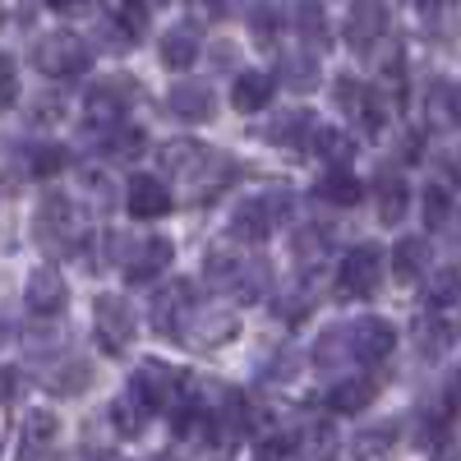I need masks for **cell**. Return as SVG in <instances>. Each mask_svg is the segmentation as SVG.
<instances>
[{"mask_svg":"<svg viewBox=\"0 0 461 461\" xmlns=\"http://www.w3.org/2000/svg\"><path fill=\"white\" fill-rule=\"evenodd\" d=\"M447 212H452L447 189L429 185V189H425V221H429V226H443V221H447Z\"/></svg>","mask_w":461,"mask_h":461,"instance_id":"obj_39","label":"cell"},{"mask_svg":"<svg viewBox=\"0 0 461 461\" xmlns=\"http://www.w3.org/2000/svg\"><path fill=\"white\" fill-rule=\"evenodd\" d=\"M249 23H254V42H258V47H273L277 32H282V10H277V0H263Z\"/></svg>","mask_w":461,"mask_h":461,"instance_id":"obj_31","label":"cell"},{"mask_svg":"<svg viewBox=\"0 0 461 461\" xmlns=\"http://www.w3.org/2000/svg\"><path fill=\"white\" fill-rule=\"evenodd\" d=\"M69 236V199L65 194H47L37 203V240H65Z\"/></svg>","mask_w":461,"mask_h":461,"instance_id":"obj_19","label":"cell"},{"mask_svg":"<svg viewBox=\"0 0 461 461\" xmlns=\"http://www.w3.org/2000/svg\"><path fill=\"white\" fill-rule=\"evenodd\" d=\"M374 402V378H341L328 388V406L341 411V415H351V411H365Z\"/></svg>","mask_w":461,"mask_h":461,"instance_id":"obj_23","label":"cell"},{"mask_svg":"<svg viewBox=\"0 0 461 461\" xmlns=\"http://www.w3.org/2000/svg\"><path fill=\"white\" fill-rule=\"evenodd\" d=\"M167 111L176 115V121L185 125H199V121H212V88L208 84H194V79H185L167 93Z\"/></svg>","mask_w":461,"mask_h":461,"instance_id":"obj_14","label":"cell"},{"mask_svg":"<svg viewBox=\"0 0 461 461\" xmlns=\"http://www.w3.org/2000/svg\"><path fill=\"white\" fill-rule=\"evenodd\" d=\"M425 267H429V245H425V240L406 236V240H397V245H393V273H397L402 282L425 277Z\"/></svg>","mask_w":461,"mask_h":461,"instance_id":"obj_24","label":"cell"},{"mask_svg":"<svg viewBox=\"0 0 461 461\" xmlns=\"http://www.w3.org/2000/svg\"><path fill=\"white\" fill-rule=\"evenodd\" d=\"M14 97H19V69L5 51H0V111L14 106Z\"/></svg>","mask_w":461,"mask_h":461,"instance_id":"obj_42","label":"cell"},{"mask_svg":"<svg viewBox=\"0 0 461 461\" xmlns=\"http://www.w3.org/2000/svg\"><path fill=\"white\" fill-rule=\"evenodd\" d=\"M415 341H420V351H425V356H438L447 346V328L438 319H420L415 323Z\"/></svg>","mask_w":461,"mask_h":461,"instance_id":"obj_37","label":"cell"},{"mask_svg":"<svg viewBox=\"0 0 461 461\" xmlns=\"http://www.w3.org/2000/svg\"><path fill=\"white\" fill-rule=\"evenodd\" d=\"M332 97L346 115H365V102H369V88L360 79H351V74H341V79L332 84Z\"/></svg>","mask_w":461,"mask_h":461,"instance_id":"obj_32","label":"cell"},{"mask_svg":"<svg viewBox=\"0 0 461 461\" xmlns=\"http://www.w3.org/2000/svg\"><path fill=\"white\" fill-rule=\"evenodd\" d=\"M291 456H295V443L286 434H273L254 447V461H291Z\"/></svg>","mask_w":461,"mask_h":461,"instance_id":"obj_40","label":"cell"},{"mask_svg":"<svg viewBox=\"0 0 461 461\" xmlns=\"http://www.w3.org/2000/svg\"><path fill=\"white\" fill-rule=\"evenodd\" d=\"M393 346H397V332H393V323L388 319H360L356 328H351V356L356 360H365V365H383L393 356Z\"/></svg>","mask_w":461,"mask_h":461,"instance_id":"obj_9","label":"cell"},{"mask_svg":"<svg viewBox=\"0 0 461 461\" xmlns=\"http://www.w3.org/2000/svg\"><path fill=\"white\" fill-rule=\"evenodd\" d=\"M456 295H461V273H456V267H447V273H438L434 286H429V304H452Z\"/></svg>","mask_w":461,"mask_h":461,"instance_id":"obj_38","label":"cell"},{"mask_svg":"<svg viewBox=\"0 0 461 461\" xmlns=\"http://www.w3.org/2000/svg\"><path fill=\"white\" fill-rule=\"evenodd\" d=\"M93 314H97V341H102V351L121 356L125 346L134 341V314H130V304L121 295H97Z\"/></svg>","mask_w":461,"mask_h":461,"instance_id":"obj_6","label":"cell"},{"mask_svg":"<svg viewBox=\"0 0 461 461\" xmlns=\"http://www.w3.org/2000/svg\"><path fill=\"white\" fill-rule=\"evenodd\" d=\"M203 277L212 282V286H221L226 295H236V300H258L263 295V286H267V267L258 263V258H245L240 249H217V254H208V263H203Z\"/></svg>","mask_w":461,"mask_h":461,"instance_id":"obj_1","label":"cell"},{"mask_svg":"<svg viewBox=\"0 0 461 461\" xmlns=\"http://www.w3.org/2000/svg\"><path fill=\"white\" fill-rule=\"evenodd\" d=\"M189 323H203L199 332H189V341H203V346H217V341H226L230 332H236V323H230L226 310H203V314H194Z\"/></svg>","mask_w":461,"mask_h":461,"instance_id":"obj_29","label":"cell"},{"mask_svg":"<svg viewBox=\"0 0 461 461\" xmlns=\"http://www.w3.org/2000/svg\"><path fill=\"white\" fill-rule=\"evenodd\" d=\"M415 5H420V10H434V5H443V0H415Z\"/></svg>","mask_w":461,"mask_h":461,"instance_id":"obj_48","label":"cell"},{"mask_svg":"<svg viewBox=\"0 0 461 461\" xmlns=\"http://www.w3.org/2000/svg\"><path fill=\"white\" fill-rule=\"evenodd\" d=\"M383 282V254L378 245H356L337 267V295L341 300H369Z\"/></svg>","mask_w":461,"mask_h":461,"instance_id":"obj_4","label":"cell"},{"mask_svg":"<svg viewBox=\"0 0 461 461\" xmlns=\"http://www.w3.org/2000/svg\"><path fill=\"white\" fill-rule=\"evenodd\" d=\"M194 56H199V32L189 28V23H180V28H171L162 37V65L167 69H189V65H194Z\"/></svg>","mask_w":461,"mask_h":461,"instance_id":"obj_21","label":"cell"},{"mask_svg":"<svg viewBox=\"0 0 461 461\" xmlns=\"http://www.w3.org/2000/svg\"><path fill=\"white\" fill-rule=\"evenodd\" d=\"M378 37H388V5H383V0H351L346 42H351L356 51H374Z\"/></svg>","mask_w":461,"mask_h":461,"instance_id":"obj_7","label":"cell"},{"mask_svg":"<svg viewBox=\"0 0 461 461\" xmlns=\"http://www.w3.org/2000/svg\"><path fill=\"white\" fill-rule=\"evenodd\" d=\"M447 167H452V171H456V176H452V180H461V152H452V158H447Z\"/></svg>","mask_w":461,"mask_h":461,"instance_id":"obj_47","label":"cell"},{"mask_svg":"<svg viewBox=\"0 0 461 461\" xmlns=\"http://www.w3.org/2000/svg\"><path fill=\"white\" fill-rule=\"evenodd\" d=\"M267 102H273V74L249 69L236 79V88H230V106L236 111H263Z\"/></svg>","mask_w":461,"mask_h":461,"instance_id":"obj_18","label":"cell"},{"mask_svg":"<svg viewBox=\"0 0 461 461\" xmlns=\"http://www.w3.org/2000/svg\"><path fill=\"white\" fill-rule=\"evenodd\" d=\"M295 447H300V456H304V461H332V456H337V447H341V438H337V429H332V425L314 420V425L300 434V443H295Z\"/></svg>","mask_w":461,"mask_h":461,"instance_id":"obj_27","label":"cell"},{"mask_svg":"<svg viewBox=\"0 0 461 461\" xmlns=\"http://www.w3.org/2000/svg\"><path fill=\"white\" fill-rule=\"evenodd\" d=\"M23 300H28V310H32V314L51 319V314H60V310H65L69 291H65L60 273H51V267H37V273L28 277V286H23Z\"/></svg>","mask_w":461,"mask_h":461,"instance_id":"obj_15","label":"cell"},{"mask_svg":"<svg viewBox=\"0 0 461 461\" xmlns=\"http://www.w3.org/2000/svg\"><path fill=\"white\" fill-rule=\"evenodd\" d=\"M291 208V194L277 189V194H258V199H240V208L230 212V236L245 240V245H258L267 230H273Z\"/></svg>","mask_w":461,"mask_h":461,"instance_id":"obj_3","label":"cell"},{"mask_svg":"<svg viewBox=\"0 0 461 461\" xmlns=\"http://www.w3.org/2000/svg\"><path fill=\"white\" fill-rule=\"evenodd\" d=\"M56 434H60V420L51 415V411H32L28 420H23V443H19V461H37L51 443H56Z\"/></svg>","mask_w":461,"mask_h":461,"instance_id":"obj_16","label":"cell"},{"mask_svg":"<svg viewBox=\"0 0 461 461\" xmlns=\"http://www.w3.org/2000/svg\"><path fill=\"white\" fill-rule=\"evenodd\" d=\"M130 388H134L152 411H162V406L176 397V388H180V374H176L171 365H162V360H143V365L134 369V378H130Z\"/></svg>","mask_w":461,"mask_h":461,"instance_id":"obj_12","label":"cell"},{"mask_svg":"<svg viewBox=\"0 0 461 461\" xmlns=\"http://www.w3.org/2000/svg\"><path fill=\"white\" fill-rule=\"evenodd\" d=\"M148 415H152V406H148V402H143L134 388H125L121 397L111 402V425L121 429V434H130V438H134V434H143Z\"/></svg>","mask_w":461,"mask_h":461,"instance_id":"obj_20","label":"cell"},{"mask_svg":"<svg viewBox=\"0 0 461 461\" xmlns=\"http://www.w3.org/2000/svg\"><path fill=\"white\" fill-rule=\"evenodd\" d=\"M189 319H194V282H167L152 295V328L162 337H180Z\"/></svg>","mask_w":461,"mask_h":461,"instance_id":"obj_5","label":"cell"},{"mask_svg":"<svg viewBox=\"0 0 461 461\" xmlns=\"http://www.w3.org/2000/svg\"><path fill=\"white\" fill-rule=\"evenodd\" d=\"M291 14H295V32L304 47H328V10L319 0H291Z\"/></svg>","mask_w":461,"mask_h":461,"instance_id":"obj_17","label":"cell"},{"mask_svg":"<svg viewBox=\"0 0 461 461\" xmlns=\"http://www.w3.org/2000/svg\"><path fill=\"white\" fill-rule=\"evenodd\" d=\"M167 263H171V240H162V236H152V240H139V245H130V254H125V277L130 282H152V277H162L167 273Z\"/></svg>","mask_w":461,"mask_h":461,"instance_id":"obj_13","label":"cell"},{"mask_svg":"<svg viewBox=\"0 0 461 461\" xmlns=\"http://www.w3.org/2000/svg\"><path fill=\"white\" fill-rule=\"evenodd\" d=\"M314 130H319V125H314L304 111H282L277 121L263 130V139H267V143H300V139H304V148H310Z\"/></svg>","mask_w":461,"mask_h":461,"instance_id":"obj_25","label":"cell"},{"mask_svg":"<svg viewBox=\"0 0 461 461\" xmlns=\"http://www.w3.org/2000/svg\"><path fill=\"white\" fill-rule=\"evenodd\" d=\"M42 5H51V10H74L79 0H42Z\"/></svg>","mask_w":461,"mask_h":461,"instance_id":"obj_46","label":"cell"},{"mask_svg":"<svg viewBox=\"0 0 461 461\" xmlns=\"http://www.w3.org/2000/svg\"><path fill=\"white\" fill-rule=\"evenodd\" d=\"M282 84H291L295 93H310L319 84V65L310 56H286L282 60Z\"/></svg>","mask_w":461,"mask_h":461,"instance_id":"obj_30","label":"cell"},{"mask_svg":"<svg viewBox=\"0 0 461 461\" xmlns=\"http://www.w3.org/2000/svg\"><path fill=\"white\" fill-rule=\"evenodd\" d=\"M447 411H456V415H461V374L447 383Z\"/></svg>","mask_w":461,"mask_h":461,"instance_id":"obj_44","label":"cell"},{"mask_svg":"<svg viewBox=\"0 0 461 461\" xmlns=\"http://www.w3.org/2000/svg\"><path fill=\"white\" fill-rule=\"evenodd\" d=\"M32 65L47 74V79H74V74L88 69V47L74 32H47L32 42Z\"/></svg>","mask_w":461,"mask_h":461,"instance_id":"obj_2","label":"cell"},{"mask_svg":"<svg viewBox=\"0 0 461 461\" xmlns=\"http://www.w3.org/2000/svg\"><path fill=\"white\" fill-rule=\"evenodd\" d=\"M393 443H397V425H374V429L356 434V443H351V447H356V456H365V461H369V456H383Z\"/></svg>","mask_w":461,"mask_h":461,"instance_id":"obj_33","label":"cell"},{"mask_svg":"<svg viewBox=\"0 0 461 461\" xmlns=\"http://www.w3.org/2000/svg\"><path fill=\"white\" fill-rule=\"evenodd\" d=\"M438 97H443V115L452 125H461V84H443Z\"/></svg>","mask_w":461,"mask_h":461,"instance_id":"obj_43","label":"cell"},{"mask_svg":"<svg viewBox=\"0 0 461 461\" xmlns=\"http://www.w3.org/2000/svg\"><path fill=\"white\" fill-rule=\"evenodd\" d=\"M158 5H171V0H125V28H130V37L143 32V19L158 10Z\"/></svg>","mask_w":461,"mask_h":461,"instance_id":"obj_41","label":"cell"},{"mask_svg":"<svg viewBox=\"0 0 461 461\" xmlns=\"http://www.w3.org/2000/svg\"><path fill=\"white\" fill-rule=\"evenodd\" d=\"M65 162H69V152L60 143H37L32 148V176H56Z\"/></svg>","mask_w":461,"mask_h":461,"instance_id":"obj_36","label":"cell"},{"mask_svg":"<svg viewBox=\"0 0 461 461\" xmlns=\"http://www.w3.org/2000/svg\"><path fill=\"white\" fill-rule=\"evenodd\" d=\"M125 111H130V88L115 84V79L93 84L88 97H84V115H88V125H97V130H115L125 121Z\"/></svg>","mask_w":461,"mask_h":461,"instance_id":"obj_8","label":"cell"},{"mask_svg":"<svg viewBox=\"0 0 461 461\" xmlns=\"http://www.w3.org/2000/svg\"><path fill=\"white\" fill-rule=\"evenodd\" d=\"M10 337V323H5V314H0V341H5Z\"/></svg>","mask_w":461,"mask_h":461,"instance_id":"obj_49","label":"cell"},{"mask_svg":"<svg viewBox=\"0 0 461 461\" xmlns=\"http://www.w3.org/2000/svg\"><path fill=\"white\" fill-rule=\"evenodd\" d=\"M328 249V226H300L295 230V258L310 263V258H323Z\"/></svg>","mask_w":461,"mask_h":461,"instance_id":"obj_35","label":"cell"},{"mask_svg":"<svg viewBox=\"0 0 461 461\" xmlns=\"http://www.w3.org/2000/svg\"><path fill=\"white\" fill-rule=\"evenodd\" d=\"M374 194H378V217H383V221H402V217H406L411 194H406V180H402L397 171H383L378 185H374Z\"/></svg>","mask_w":461,"mask_h":461,"instance_id":"obj_22","label":"cell"},{"mask_svg":"<svg viewBox=\"0 0 461 461\" xmlns=\"http://www.w3.org/2000/svg\"><path fill=\"white\" fill-rule=\"evenodd\" d=\"M10 397H14V374H10V369H0V406H5Z\"/></svg>","mask_w":461,"mask_h":461,"instance_id":"obj_45","label":"cell"},{"mask_svg":"<svg viewBox=\"0 0 461 461\" xmlns=\"http://www.w3.org/2000/svg\"><path fill=\"white\" fill-rule=\"evenodd\" d=\"M360 194H365V189H360V180H356L351 171H346V167H332V171L319 180V199H323V203L351 208V203H360Z\"/></svg>","mask_w":461,"mask_h":461,"instance_id":"obj_26","label":"cell"},{"mask_svg":"<svg viewBox=\"0 0 461 461\" xmlns=\"http://www.w3.org/2000/svg\"><path fill=\"white\" fill-rule=\"evenodd\" d=\"M310 152H319V158H328V162H346V158L356 152V143H351V134L319 125V130H314V139H310Z\"/></svg>","mask_w":461,"mask_h":461,"instance_id":"obj_28","label":"cell"},{"mask_svg":"<svg viewBox=\"0 0 461 461\" xmlns=\"http://www.w3.org/2000/svg\"><path fill=\"white\" fill-rule=\"evenodd\" d=\"M102 148L111 152V158H139V152H143V130H121V125H115L106 139H102Z\"/></svg>","mask_w":461,"mask_h":461,"instance_id":"obj_34","label":"cell"},{"mask_svg":"<svg viewBox=\"0 0 461 461\" xmlns=\"http://www.w3.org/2000/svg\"><path fill=\"white\" fill-rule=\"evenodd\" d=\"M162 167L171 176H180V180H199L208 167H221V158L212 148H203L199 139H176V143L162 148Z\"/></svg>","mask_w":461,"mask_h":461,"instance_id":"obj_10","label":"cell"},{"mask_svg":"<svg viewBox=\"0 0 461 461\" xmlns=\"http://www.w3.org/2000/svg\"><path fill=\"white\" fill-rule=\"evenodd\" d=\"M125 208H130V217H139V221L167 217V212H171V189H167L158 176H130V185H125Z\"/></svg>","mask_w":461,"mask_h":461,"instance_id":"obj_11","label":"cell"}]
</instances>
